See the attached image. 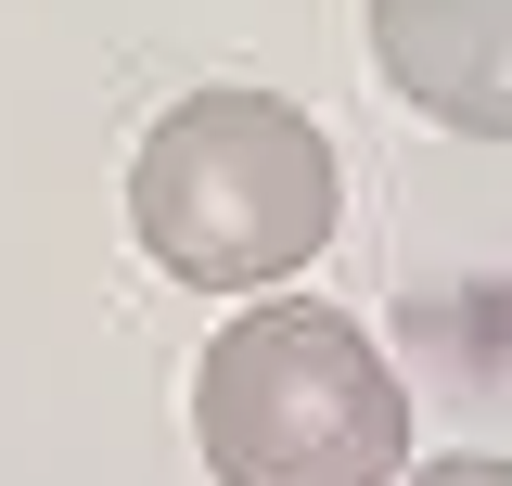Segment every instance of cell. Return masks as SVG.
Wrapping results in <instances>:
<instances>
[{
	"label": "cell",
	"instance_id": "obj_1",
	"mask_svg": "<svg viewBox=\"0 0 512 486\" xmlns=\"http://www.w3.org/2000/svg\"><path fill=\"white\" fill-rule=\"evenodd\" d=\"M333 205H346L333 141L282 90H192L154 116L128 167V231L192 295H256V282L308 269L333 243Z\"/></svg>",
	"mask_w": 512,
	"mask_h": 486
},
{
	"label": "cell",
	"instance_id": "obj_3",
	"mask_svg": "<svg viewBox=\"0 0 512 486\" xmlns=\"http://www.w3.org/2000/svg\"><path fill=\"white\" fill-rule=\"evenodd\" d=\"M372 64L410 116L512 141V0H372Z\"/></svg>",
	"mask_w": 512,
	"mask_h": 486
},
{
	"label": "cell",
	"instance_id": "obj_4",
	"mask_svg": "<svg viewBox=\"0 0 512 486\" xmlns=\"http://www.w3.org/2000/svg\"><path fill=\"white\" fill-rule=\"evenodd\" d=\"M397 486H512V461H474V448H461V461H410Z\"/></svg>",
	"mask_w": 512,
	"mask_h": 486
},
{
	"label": "cell",
	"instance_id": "obj_2",
	"mask_svg": "<svg viewBox=\"0 0 512 486\" xmlns=\"http://www.w3.org/2000/svg\"><path fill=\"white\" fill-rule=\"evenodd\" d=\"M192 435L218 486H397L410 474V384L320 295H269L205 333Z\"/></svg>",
	"mask_w": 512,
	"mask_h": 486
}]
</instances>
